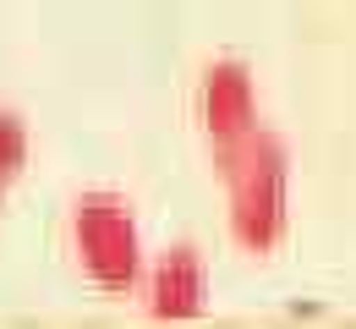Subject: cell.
Wrapping results in <instances>:
<instances>
[{
	"label": "cell",
	"mask_w": 356,
	"mask_h": 329,
	"mask_svg": "<svg viewBox=\"0 0 356 329\" xmlns=\"http://www.w3.org/2000/svg\"><path fill=\"white\" fill-rule=\"evenodd\" d=\"M220 182L230 203V236L247 252H274L291 225V154L268 127H252L247 138L214 148Z\"/></svg>",
	"instance_id": "6da1fadb"
},
{
	"label": "cell",
	"mask_w": 356,
	"mask_h": 329,
	"mask_svg": "<svg viewBox=\"0 0 356 329\" xmlns=\"http://www.w3.org/2000/svg\"><path fill=\"white\" fill-rule=\"evenodd\" d=\"M72 247H77V264L99 291H115L127 296L143 285V236H137L132 203L115 198V192H83L72 203Z\"/></svg>",
	"instance_id": "7a4b0ae2"
},
{
	"label": "cell",
	"mask_w": 356,
	"mask_h": 329,
	"mask_svg": "<svg viewBox=\"0 0 356 329\" xmlns=\"http://www.w3.org/2000/svg\"><path fill=\"white\" fill-rule=\"evenodd\" d=\"M197 115H203V132L214 148L247 138L258 121V83L247 72V61H214L203 72V88H197Z\"/></svg>",
	"instance_id": "3957f363"
},
{
	"label": "cell",
	"mask_w": 356,
	"mask_h": 329,
	"mask_svg": "<svg viewBox=\"0 0 356 329\" xmlns=\"http://www.w3.org/2000/svg\"><path fill=\"white\" fill-rule=\"evenodd\" d=\"M143 302L159 324H186L209 307V264L197 247H170L143 269Z\"/></svg>",
	"instance_id": "277c9868"
},
{
	"label": "cell",
	"mask_w": 356,
	"mask_h": 329,
	"mask_svg": "<svg viewBox=\"0 0 356 329\" xmlns=\"http://www.w3.org/2000/svg\"><path fill=\"white\" fill-rule=\"evenodd\" d=\"M28 170V121L17 110H0V192Z\"/></svg>",
	"instance_id": "5b68a950"
}]
</instances>
